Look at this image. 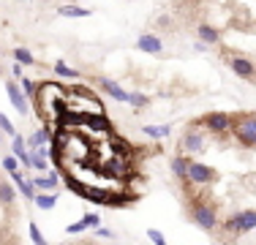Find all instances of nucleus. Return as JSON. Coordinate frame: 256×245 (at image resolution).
<instances>
[{"mask_svg": "<svg viewBox=\"0 0 256 245\" xmlns=\"http://www.w3.org/2000/svg\"><path fill=\"white\" fill-rule=\"evenodd\" d=\"M234 122H237V114H229V112H207L204 118H199L196 120V126L202 128V131H210V134H226L234 128Z\"/></svg>", "mask_w": 256, "mask_h": 245, "instance_id": "obj_1", "label": "nucleus"}, {"mask_svg": "<svg viewBox=\"0 0 256 245\" xmlns=\"http://www.w3.org/2000/svg\"><path fill=\"white\" fill-rule=\"evenodd\" d=\"M254 229H256V210H237L224 220V232H229L232 237H240Z\"/></svg>", "mask_w": 256, "mask_h": 245, "instance_id": "obj_2", "label": "nucleus"}, {"mask_svg": "<svg viewBox=\"0 0 256 245\" xmlns=\"http://www.w3.org/2000/svg\"><path fill=\"white\" fill-rule=\"evenodd\" d=\"M232 136L240 147H256V114H237Z\"/></svg>", "mask_w": 256, "mask_h": 245, "instance_id": "obj_3", "label": "nucleus"}, {"mask_svg": "<svg viewBox=\"0 0 256 245\" xmlns=\"http://www.w3.org/2000/svg\"><path fill=\"white\" fill-rule=\"evenodd\" d=\"M191 218L196 226H202L204 232H216L218 229V210L210 202H194L191 204Z\"/></svg>", "mask_w": 256, "mask_h": 245, "instance_id": "obj_4", "label": "nucleus"}, {"mask_svg": "<svg viewBox=\"0 0 256 245\" xmlns=\"http://www.w3.org/2000/svg\"><path fill=\"white\" fill-rule=\"evenodd\" d=\"M216 169L212 166H204V164H196V161H191L188 164V182L186 186H210V182H216Z\"/></svg>", "mask_w": 256, "mask_h": 245, "instance_id": "obj_5", "label": "nucleus"}, {"mask_svg": "<svg viewBox=\"0 0 256 245\" xmlns=\"http://www.w3.org/2000/svg\"><path fill=\"white\" fill-rule=\"evenodd\" d=\"M6 96H8V101H11V106L16 109L20 114H28L30 112V98L25 96V90H20V82H8L6 84Z\"/></svg>", "mask_w": 256, "mask_h": 245, "instance_id": "obj_6", "label": "nucleus"}, {"mask_svg": "<svg viewBox=\"0 0 256 245\" xmlns=\"http://www.w3.org/2000/svg\"><path fill=\"white\" fill-rule=\"evenodd\" d=\"M182 150L186 152H202L204 150V136H202V128L199 126H191L186 134H182Z\"/></svg>", "mask_w": 256, "mask_h": 245, "instance_id": "obj_7", "label": "nucleus"}, {"mask_svg": "<svg viewBox=\"0 0 256 245\" xmlns=\"http://www.w3.org/2000/svg\"><path fill=\"white\" fill-rule=\"evenodd\" d=\"M8 174H11V180H14V186L20 188V194L25 196L28 202H33V199H36V194H38V188H36V182H33V180H25V177H22V172H20V169L8 172Z\"/></svg>", "mask_w": 256, "mask_h": 245, "instance_id": "obj_8", "label": "nucleus"}, {"mask_svg": "<svg viewBox=\"0 0 256 245\" xmlns=\"http://www.w3.org/2000/svg\"><path fill=\"white\" fill-rule=\"evenodd\" d=\"M136 49L139 52H148V54H161L164 52V44H161V38L153 33H142L136 38Z\"/></svg>", "mask_w": 256, "mask_h": 245, "instance_id": "obj_9", "label": "nucleus"}, {"mask_svg": "<svg viewBox=\"0 0 256 245\" xmlns=\"http://www.w3.org/2000/svg\"><path fill=\"white\" fill-rule=\"evenodd\" d=\"M229 66H232V71L237 74V76H242V79H251V82H256V68H254V63L251 60H246V58H232L229 60Z\"/></svg>", "mask_w": 256, "mask_h": 245, "instance_id": "obj_10", "label": "nucleus"}, {"mask_svg": "<svg viewBox=\"0 0 256 245\" xmlns=\"http://www.w3.org/2000/svg\"><path fill=\"white\" fill-rule=\"evenodd\" d=\"M46 156H50V147H46V144H41V147H36V150H30V169L46 172V169H50V164H46Z\"/></svg>", "mask_w": 256, "mask_h": 245, "instance_id": "obj_11", "label": "nucleus"}, {"mask_svg": "<svg viewBox=\"0 0 256 245\" xmlns=\"http://www.w3.org/2000/svg\"><path fill=\"white\" fill-rule=\"evenodd\" d=\"M98 224H101V218L96 216V212H90V216L79 218L76 224L66 226V232H68V234H79V232H88V229H96V226H98Z\"/></svg>", "mask_w": 256, "mask_h": 245, "instance_id": "obj_12", "label": "nucleus"}, {"mask_svg": "<svg viewBox=\"0 0 256 245\" xmlns=\"http://www.w3.org/2000/svg\"><path fill=\"white\" fill-rule=\"evenodd\" d=\"M101 88L106 90V96H112L114 101H120V104H128V90H123L114 79H101Z\"/></svg>", "mask_w": 256, "mask_h": 245, "instance_id": "obj_13", "label": "nucleus"}, {"mask_svg": "<svg viewBox=\"0 0 256 245\" xmlns=\"http://www.w3.org/2000/svg\"><path fill=\"white\" fill-rule=\"evenodd\" d=\"M188 164H191V158H186V156H174L172 158V174L178 177L182 186L188 182Z\"/></svg>", "mask_w": 256, "mask_h": 245, "instance_id": "obj_14", "label": "nucleus"}, {"mask_svg": "<svg viewBox=\"0 0 256 245\" xmlns=\"http://www.w3.org/2000/svg\"><path fill=\"white\" fill-rule=\"evenodd\" d=\"M58 14H60V16H71V20H79V16H90L93 11H90V8H82V6H60Z\"/></svg>", "mask_w": 256, "mask_h": 245, "instance_id": "obj_15", "label": "nucleus"}, {"mask_svg": "<svg viewBox=\"0 0 256 245\" xmlns=\"http://www.w3.org/2000/svg\"><path fill=\"white\" fill-rule=\"evenodd\" d=\"M196 33H199V38H202L204 44H218V30L212 28V24L202 22V24H199V30H196Z\"/></svg>", "mask_w": 256, "mask_h": 245, "instance_id": "obj_16", "label": "nucleus"}, {"mask_svg": "<svg viewBox=\"0 0 256 245\" xmlns=\"http://www.w3.org/2000/svg\"><path fill=\"white\" fill-rule=\"evenodd\" d=\"M33 182H36L38 191H54V188H58V174H38Z\"/></svg>", "mask_w": 256, "mask_h": 245, "instance_id": "obj_17", "label": "nucleus"}, {"mask_svg": "<svg viewBox=\"0 0 256 245\" xmlns=\"http://www.w3.org/2000/svg\"><path fill=\"white\" fill-rule=\"evenodd\" d=\"M33 202L38 204V210H52V207L58 204V194H44L41 191V194H36Z\"/></svg>", "mask_w": 256, "mask_h": 245, "instance_id": "obj_18", "label": "nucleus"}, {"mask_svg": "<svg viewBox=\"0 0 256 245\" xmlns=\"http://www.w3.org/2000/svg\"><path fill=\"white\" fill-rule=\"evenodd\" d=\"M142 131L148 134L150 139H164V136H169L172 126H142Z\"/></svg>", "mask_w": 256, "mask_h": 245, "instance_id": "obj_19", "label": "nucleus"}, {"mask_svg": "<svg viewBox=\"0 0 256 245\" xmlns=\"http://www.w3.org/2000/svg\"><path fill=\"white\" fill-rule=\"evenodd\" d=\"M14 60H16V63H22V66H36V58L30 54V49H25V46H16L14 49Z\"/></svg>", "mask_w": 256, "mask_h": 245, "instance_id": "obj_20", "label": "nucleus"}, {"mask_svg": "<svg viewBox=\"0 0 256 245\" xmlns=\"http://www.w3.org/2000/svg\"><path fill=\"white\" fill-rule=\"evenodd\" d=\"M16 199V186H8V182H0V202L3 204H11Z\"/></svg>", "mask_w": 256, "mask_h": 245, "instance_id": "obj_21", "label": "nucleus"}, {"mask_svg": "<svg viewBox=\"0 0 256 245\" xmlns=\"http://www.w3.org/2000/svg\"><path fill=\"white\" fill-rule=\"evenodd\" d=\"M54 74H58V76H66V79H76L79 76V71L71 68V66H66L63 60H58V63H54Z\"/></svg>", "mask_w": 256, "mask_h": 245, "instance_id": "obj_22", "label": "nucleus"}, {"mask_svg": "<svg viewBox=\"0 0 256 245\" xmlns=\"http://www.w3.org/2000/svg\"><path fill=\"white\" fill-rule=\"evenodd\" d=\"M148 104H150V98L144 96V93H128V106L142 109V106H148Z\"/></svg>", "mask_w": 256, "mask_h": 245, "instance_id": "obj_23", "label": "nucleus"}, {"mask_svg": "<svg viewBox=\"0 0 256 245\" xmlns=\"http://www.w3.org/2000/svg\"><path fill=\"white\" fill-rule=\"evenodd\" d=\"M20 84H22V90H25V96L30 98V101H36V90H38V84H33V79H28L25 74L20 76Z\"/></svg>", "mask_w": 256, "mask_h": 245, "instance_id": "obj_24", "label": "nucleus"}, {"mask_svg": "<svg viewBox=\"0 0 256 245\" xmlns=\"http://www.w3.org/2000/svg\"><path fill=\"white\" fill-rule=\"evenodd\" d=\"M28 232H30V240H33L36 245H44V242H46V237L41 234V229H38L36 224H30V226H28Z\"/></svg>", "mask_w": 256, "mask_h": 245, "instance_id": "obj_25", "label": "nucleus"}, {"mask_svg": "<svg viewBox=\"0 0 256 245\" xmlns=\"http://www.w3.org/2000/svg\"><path fill=\"white\" fill-rule=\"evenodd\" d=\"M0 131H3V134H8V136H14V134H16V128H14V122H11L8 118H6V114H3V112H0Z\"/></svg>", "mask_w": 256, "mask_h": 245, "instance_id": "obj_26", "label": "nucleus"}, {"mask_svg": "<svg viewBox=\"0 0 256 245\" xmlns=\"http://www.w3.org/2000/svg\"><path fill=\"white\" fill-rule=\"evenodd\" d=\"M148 240L156 242V245H166V237H164L158 229H148Z\"/></svg>", "mask_w": 256, "mask_h": 245, "instance_id": "obj_27", "label": "nucleus"}, {"mask_svg": "<svg viewBox=\"0 0 256 245\" xmlns=\"http://www.w3.org/2000/svg\"><path fill=\"white\" fill-rule=\"evenodd\" d=\"M16 166H20V158H16L14 152H11V156H6V158H3V169H6V172H14Z\"/></svg>", "mask_w": 256, "mask_h": 245, "instance_id": "obj_28", "label": "nucleus"}, {"mask_svg": "<svg viewBox=\"0 0 256 245\" xmlns=\"http://www.w3.org/2000/svg\"><path fill=\"white\" fill-rule=\"evenodd\" d=\"M96 237H98V240H114V234L106 229V226H101V224L96 226Z\"/></svg>", "mask_w": 256, "mask_h": 245, "instance_id": "obj_29", "label": "nucleus"}, {"mask_svg": "<svg viewBox=\"0 0 256 245\" xmlns=\"http://www.w3.org/2000/svg\"><path fill=\"white\" fill-rule=\"evenodd\" d=\"M11 71H14V76L20 79L22 76V63H16V60H14V68H11Z\"/></svg>", "mask_w": 256, "mask_h": 245, "instance_id": "obj_30", "label": "nucleus"}, {"mask_svg": "<svg viewBox=\"0 0 256 245\" xmlns=\"http://www.w3.org/2000/svg\"><path fill=\"white\" fill-rule=\"evenodd\" d=\"M0 142H3V131H0Z\"/></svg>", "mask_w": 256, "mask_h": 245, "instance_id": "obj_31", "label": "nucleus"}, {"mask_svg": "<svg viewBox=\"0 0 256 245\" xmlns=\"http://www.w3.org/2000/svg\"><path fill=\"white\" fill-rule=\"evenodd\" d=\"M25 3H30V0H25Z\"/></svg>", "mask_w": 256, "mask_h": 245, "instance_id": "obj_32", "label": "nucleus"}]
</instances>
